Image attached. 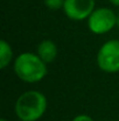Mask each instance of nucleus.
Instances as JSON below:
<instances>
[{"mask_svg":"<svg viewBox=\"0 0 119 121\" xmlns=\"http://www.w3.org/2000/svg\"><path fill=\"white\" fill-rule=\"evenodd\" d=\"M71 121H95V120H93V118H91L88 114H78Z\"/></svg>","mask_w":119,"mask_h":121,"instance_id":"nucleus-9","label":"nucleus"},{"mask_svg":"<svg viewBox=\"0 0 119 121\" xmlns=\"http://www.w3.org/2000/svg\"><path fill=\"white\" fill-rule=\"evenodd\" d=\"M43 2L46 7L51 11L63 9V6H64V0H43Z\"/></svg>","mask_w":119,"mask_h":121,"instance_id":"nucleus-8","label":"nucleus"},{"mask_svg":"<svg viewBox=\"0 0 119 121\" xmlns=\"http://www.w3.org/2000/svg\"><path fill=\"white\" fill-rule=\"evenodd\" d=\"M13 60V48L6 40L0 41V68L5 69Z\"/></svg>","mask_w":119,"mask_h":121,"instance_id":"nucleus-7","label":"nucleus"},{"mask_svg":"<svg viewBox=\"0 0 119 121\" xmlns=\"http://www.w3.org/2000/svg\"><path fill=\"white\" fill-rule=\"evenodd\" d=\"M88 28L96 35H103L111 32L117 26V13L110 7H98L86 20Z\"/></svg>","mask_w":119,"mask_h":121,"instance_id":"nucleus-3","label":"nucleus"},{"mask_svg":"<svg viewBox=\"0 0 119 121\" xmlns=\"http://www.w3.org/2000/svg\"><path fill=\"white\" fill-rule=\"evenodd\" d=\"M57 53H58L57 45L55 43V41L50 40V39L42 40L36 47V54L47 65L51 64L56 60Z\"/></svg>","mask_w":119,"mask_h":121,"instance_id":"nucleus-6","label":"nucleus"},{"mask_svg":"<svg viewBox=\"0 0 119 121\" xmlns=\"http://www.w3.org/2000/svg\"><path fill=\"white\" fill-rule=\"evenodd\" d=\"M0 121H8L7 119H5V118H2V119H0Z\"/></svg>","mask_w":119,"mask_h":121,"instance_id":"nucleus-12","label":"nucleus"},{"mask_svg":"<svg viewBox=\"0 0 119 121\" xmlns=\"http://www.w3.org/2000/svg\"><path fill=\"white\" fill-rule=\"evenodd\" d=\"M19 121H22V120H19Z\"/></svg>","mask_w":119,"mask_h":121,"instance_id":"nucleus-13","label":"nucleus"},{"mask_svg":"<svg viewBox=\"0 0 119 121\" xmlns=\"http://www.w3.org/2000/svg\"><path fill=\"white\" fill-rule=\"evenodd\" d=\"M109 2L112 4L113 6H116V7H119V0H109Z\"/></svg>","mask_w":119,"mask_h":121,"instance_id":"nucleus-10","label":"nucleus"},{"mask_svg":"<svg viewBox=\"0 0 119 121\" xmlns=\"http://www.w3.org/2000/svg\"><path fill=\"white\" fill-rule=\"evenodd\" d=\"M98 68L107 74L119 72V40L110 39L105 41L98 49L96 55Z\"/></svg>","mask_w":119,"mask_h":121,"instance_id":"nucleus-4","label":"nucleus"},{"mask_svg":"<svg viewBox=\"0 0 119 121\" xmlns=\"http://www.w3.org/2000/svg\"><path fill=\"white\" fill-rule=\"evenodd\" d=\"M117 26L119 27V12L117 13Z\"/></svg>","mask_w":119,"mask_h":121,"instance_id":"nucleus-11","label":"nucleus"},{"mask_svg":"<svg viewBox=\"0 0 119 121\" xmlns=\"http://www.w3.org/2000/svg\"><path fill=\"white\" fill-rule=\"evenodd\" d=\"M48 108L47 96L40 91H26L19 95L14 104V113L19 120L38 121Z\"/></svg>","mask_w":119,"mask_h":121,"instance_id":"nucleus-2","label":"nucleus"},{"mask_svg":"<svg viewBox=\"0 0 119 121\" xmlns=\"http://www.w3.org/2000/svg\"><path fill=\"white\" fill-rule=\"evenodd\" d=\"M96 8V0H64L63 13L73 21L88 20Z\"/></svg>","mask_w":119,"mask_h":121,"instance_id":"nucleus-5","label":"nucleus"},{"mask_svg":"<svg viewBox=\"0 0 119 121\" xmlns=\"http://www.w3.org/2000/svg\"><path fill=\"white\" fill-rule=\"evenodd\" d=\"M13 71L20 80L26 83H38L48 74L47 64L33 52L20 53L14 59Z\"/></svg>","mask_w":119,"mask_h":121,"instance_id":"nucleus-1","label":"nucleus"}]
</instances>
